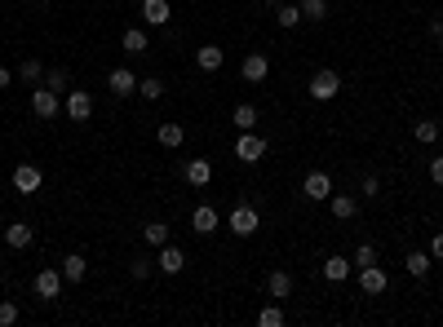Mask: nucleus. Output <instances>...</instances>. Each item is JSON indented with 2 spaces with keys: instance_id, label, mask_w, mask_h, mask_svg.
<instances>
[{
  "instance_id": "nucleus-25",
  "label": "nucleus",
  "mask_w": 443,
  "mask_h": 327,
  "mask_svg": "<svg viewBox=\"0 0 443 327\" xmlns=\"http://www.w3.org/2000/svg\"><path fill=\"white\" fill-rule=\"evenodd\" d=\"M324 274H328V283H346V278H351V261H346V257H328Z\"/></svg>"
},
{
  "instance_id": "nucleus-36",
  "label": "nucleus",
  "mask_w": 443,
  "mask_h": 327,
  "mask_svg": "<svg viewBox=\"0 0 443 327\" xmlns=\"http://www.w3.org/2000/svg\"><path fill=\"white\" fill-rule=\"evenodd\" d=\"M129 274H134V278H147V274H151V257H138V261H129Z\"/></svg>"
},
{
  "instance_id": "nucleus-42",
  "label": "nucleus",
  "mask_w": 443,
  "mask_h": 327,
  "mask_svg": "<svg viewBox=\"0 0 443 327\" xmlns=\"http://www.w3.org/2000/svg\"><path fill=\"white\" fill-rule=\"evenodd\" d=\"M271 5H280V0H271Z\"/></svg>"
},
{
  "instance_id": "nucleus-22",
  "label": "nucleus",
  "mask_w": 443,
  "mask_h": 327,
  "mask_svg": "<svg viewBox=\"0 0 443 327\" xmlns=\"http://www.w3.org/2000/svg\"><path fill=\"white\" fill-rule=\"evenodd\" d=\"M430 261H435L430 252H408V257H403V270H408L412 278H426L430 274Z\"/></svg>"
},
{
  "instance_id": "nucleus-32",
  "label": "nucleus",
  "mask_w": 443,
  "mask_h": 327,
  "mask_svg": "<svg viewBox=\"0 0 443 327\" xmlns=\"http://www.w3.org/2000/svg\"><path fill=\"white\" fill-rule=\"evenodd\" d=\"M257 323H261V327H284V310H280V305L257 310Z\"/></svg>"
},
{
  "instance_id": "nucleus-27",
  "label": "nucleus",
  "mask_w": 443,
  "mask_h": 327,
  "mask_svg": "<svg viewBox=\"0 0 443 327\" xmlns=\"http://www.w3.org/2000/svg\"><path fill=\"white\" fill-rule=\"evenodd\" d=\"M412 137L426 142V146H435V142H439V124H435V119H417V124H412Z\"/></svg>"
},
{
  "instance_id": "nucleus-37",
  "label": "nucleus",
  "mask_w": 443,
  "mask_h": 327,
  "mask_svg": "<svg viewBox=\"0 0 443 327\" xmlns=\"http://www.w3.org/2000/svg\"><path fill=\"white\" fill-rule=\"evenodd\" d=\"M430 177H435V186H443V155L430 160Z\"/></svg>"
},
{
  "instance_id": "nucleus-30",
  "label": "nucleus",
  "mask_w": 443,
  "mask_h": 327,
  "mask_svg": "<svg viewBox=\"0 0 443 327\" xmlns=\"http://www.w3.org/2000/svg\"><path fill=\"white\" fill-rule=\"evenodd\" d=\"M45 89H54V93H71V76H67L63 67L45 71Z\"/></svg>"
},
{
  "instance_id": "nucleus-35",
  "label": "nucleus",
  "mask_w": 443,
  "mask_h": 327,
  "mask_svg": "<svg viewBox=\"0 0 443 327\" xmlns=\"http://www.w3.org/2000/svg\"><path fill=\"white\" fill-rule=\"evenodd\" d=\"M18 76H22V80H40V76H45V67L35 62V58H27V62L18 67Z\"/></svg>"
},
{
  "instance_id": "nucleus-38",
  "label": "nucleus",
  "mask_w": 443,
  "mask_h": 327,
  "mask_svg": "<svg viewBox=\"0 0 443 327\" xmlns=\"http://www.w3.org/2000/svg\"><path fill=\"white\" fill-rule=\"evenodd\" d=\"M373 195H381V181L377 177H364V199H373Z\"/></svg>"
},
{
  "instance_id": "nucleus-39",
  "label": "nucleus",
  "mask_w": 443,
  "mask_h": 327,
  "mask_svg": "<svg viewBox=\"0 0 443 327\" xmlns=\"http://www.w3.org/2000/svg\"><path fill=\"white\" fill-rule=\"evenodd\" d=\"M430 257H435V261H443V235H435V239H430Z\"/></svg>"
},
{
  "instance_id": "nucleus-14",
  "label": "nucleus",
  "mask_w": 443,
  "mask_h": 327,
  "mask_svg": "<svg viewBox=\"0 0 443 327\" xmlns=\"http://www.w3.org/2000/svg\"><path fill=\"white\" fill-rule=\"evenodd\" d=\"M142 18L151 22V27H164V22L173 18V9H169V0H142Z\"/></svg>"
},
{
  "instance_id": "nucleus-20",
  "label": "nucleus",
  "mask_w": 443,
  "mask_h": 327,
  "mask_svg": "<svg viewBox=\"0 0 443 327\" xmlns=\"http://www.w3.org/2000/svg\"><path fill=\"white\" fill-rule=\"evenodd\" d=\"M186 181H191V186H209V181H213V164L209 160H186Z\"/></svg>"
},
{
  "instance_id": "nucleus-13",
  "label": "nucleus",
  "mask_w": 443,
  "mask_h": 327,
  "mask_svg": "<svg viewBox=\"0 0 443 327\" xmlns=\"http://www.w3.org/2000/svg\"><path fill=\"white\" fill-rule=\"evenodd\" d=\"M31 111L40 115V119H54L58 115V93L54 89H35L31 93Z\"/></svg>"
},
{
  "instance_id": "nucleus-40",
  "label": "nucleus",
  "mask_w": 443,
  "mask_h": 327,
  "mask_svg": "<svg viewBox=\"0 0 443 327\" xmlns=\"http://www.w3.org/2000/svg\"><path fill=\"white\" fill-rule=\"evenodd\" d=\"M0 89H9V67H0Z\"/></svg>"
},
{
  "instance_id": "nucleus-41",
  "label": "nucleus",
  "mask_w": 443,
  "mask_h": 327,
  "mask_svg": "<svg viewBox=\"0 0 443 327\" xmlns=\"http://www.w3.org/2000/svg\"><path fill=\"white\" fill-rule=\"evenodd\" d=\"M435 40H439V49H443V31H439V35H435Z\"/></svg>"
},
{
  "instance_id": "nucleus-31",
  "label": "nucleus",
  "mask_w": 443,
  "mask_h": 327,
  "mask_svg": "<svg viewBox=\"0 0 443 327\" xmlns=\"http://www.w3.org/2000/svg\"><path fill=\"white\" fill-rule=\"evenodd\" d=\"M138 93L147 102H155V98H164V80H155V76H147V80H138Z\"/></svg>"
},
{
  "instance_id": "nucleus-8",
  "label": "nucleus",
  "mask_w": 443,
  "mask_h": 327,
  "mask_svg": "<svg viewBox=\"0 0 443 327\" xmlns=\"http://www.w3.org/2000/svg\"><path fill=\"white\" fill-rule=\"evenodd\" d=\"M218 226H222V217H218V208H209V203H200V208L191 212V230H195V235H213Z\"/></svg>"
},
{
  "instance_id": "nucleus-26",
  "label": "nucleus",
  "mask_w": 443,
  "mask_h": 327,
  "mask_svg": "<svg viewBox=\"0 0 443 327\" xmlns=\"http://www.w3.org/2000/svg\"><path fill=\"white\" fill-rule=\"evenodd\" d=\"M142 239H147L151 248H164V244H169V226H164V221H147V226H142Z\"/></svg>"
},
{
  "instance_id": "nucleus-10",
  "label": "nucleus",
  "mask_w": 443,
  "mask_h": 327,
  "mask_svg": "<svg viewBox=\"0 0 443 327\" xmlns=\"http://www.w3.org/2000/svg\"><path fill=\"white\" fill-rule=\"evenodd\" d=\"M106 84H111V93H115V98H129V93H138V76H134L129 67H115Z\"/></svg>"
},
{
  "instance_id": "nucleus-34",
  "label": "nucleus",
  "mask_w": 443,
  "mask_h": 327,
  "mask_svg": "<svg viewBox=\"0 0 443 327\" xmlns=\"http://www.w3.org/2000/svg\"><path fill=\"white\" fill-rule=\"evenodd\" d=\"M18 323V305L14 301H0V327H14Z\"/></svg>"
},
{
  "instance_id": "nucleus-19",
  "label": "nucleus",
  "mask_w": 443,
  "mask_h": 327,
  "mask_svg": "<svg viewBox=\"0 0 443 327\" xmlns=\"http://www.w3.org/2000/svg\"><path fill=\"white\" fill-rule=\"evenodd\" d=\"M85 274H89V261L80 257V252H71V257H63V278H67V283H80Z\"/></svg>"
},
{
  "instance_id": "nucleus-2",
  "label": "nucleus",
  "mask_w": 443,
  "mask_h": 327,
  "mask_svg": "<svg viewBox=\"0 0 443 327\" xmlns=\"http://www.w3.org/2000/svg\"><path fill=\"white\" fill-rule=\"evenodd\" d=\"M226 226H231V235H239V239L257 235V208H253V203H239V208L226 217Z\"/></svg>"
},
{
  "instance_id": "nucleus-44",
  "label": "nucleus",
  "mask_w": 443,
  "mask_h": 327,
  "mask_svg": "<svg viewBox=\"0 0 443 327\" xmlns=\"http://www.w3.org/2000/svg\"><path fill=\"white\" fill-rule=\"evenodd\" d=\"M40 5H45V0H40Z\"/></svg>"
},
{
  "instance_id": "nucleus-18",
  "label": "nucleus",
  "mask_w": 443,
  "mask_h": 327,
  "mask_svg": "<svg viewBox=\"0 0 443 327\" xmlns=\"http://www.w3.org/2000/svg\"><path fill=\"white\" fill-rule=\"evenodd\" d=\"M155 137H160V146H169V151H177L186 142V128L177 124V119H169V124H160V133H155Z\"/></svg>"
},
{
  "instance_id": "nucleus-1",
  "label": "nucleus",
  "mask_w": 443,
  "mask_h": 327,
  "mask_svg": "<svg viewBox=\"0 0 443 327\" xmlns=\"http://www.w3.org/2000/svg\"><path fill=\"white\" fill-rule=\"evenodd\" d=\"M337 93H341L337 71H315V76H310V98L315 102H328V98H337Z\"/></svg>"
},
{
  "instance_id": "nucleus-29",
  "label": "nucleus",
  "mask_w": 443,
  "mask_h": 327,
  "mask_svg": "<svg viewBox=\"0 0 443 327\" xmlns=\"http://www.w3.org/2000/svg\"><path fill=\"white\" fill-rule=\"evenodd\" d=\"M302 18L306 22H328V0H302Z\"/></svg>"
},
{
  "instance_id": "nucleus-9",
  "label": "nucleus",
  "mask_w": 443,
  "mask_h": 327,
  "mask_svg": "<svg viewBox=\"0 0 443 327\" xmlns=\"http://www.w3.org/2000/svg\"><path fill=\"white\" fill-rule=\"evenodd\" d=\"M386 283H390V278H386V270H381V265H359V287H364V292H386Z\"/></svg>"
},
{
  "instance_id": "nucleus-28",
  "label": "nucleus",
  "mask_w": 443,
  "mask_h": 327,
  "mask_svg": "<svg viewBox=\"0 0 443 327\" xmlns=\"http://www.w3.org/2000/svg\"><path fill=\"white\" fill-rule=\"evenodd\" d=\"M275 22H280V27H297V22H306V18H302V5H284V0H280Z\"/></svg>"
},
{
  "instance_id": "nucleus-21",
  "label": "nucleus",
  "mask_w": 443,
  "mask_h": 327,
  "mask_svg": "<svg viewBox=\"0 0 443 327\" xmlns=\"http://www.w3.org/2000/svg\"><path fill=\"white\" fill-rule=\"evenodd\" d=\"M120 44H124V53H129V58L147 53V31H142V27H129L124 35H120Z\"/></svg>"
},
{
  "instance_id": "nucleus-12",
  "label": "nucleus",
  "mask_w": 443,
  "mask_h": 327,
  "mask_svg": "<svg viewBox=\"0 0 443 327\" xmlns=\"http://www.w3.org/2000/svg\"><path fill=\"white\" fill-rule=\"evenodd\" d=\"M155 265H160L164 274H182V270H186V257H182V248L164 244V248H160V257H155Z\"/></svg>"
},
{
  "instance_id": "nucleus-3",
  "label": "nucleus",
  "mask_w": 443,
  "mask_h": 327,
  "mask_svg": "<svg viewBox=\"0 0 443 327\" xmlns=\"http://www.w3.org/2000/svg\"><path fill=\"white\" fill-rule=\"evenodd\" d=\"M40 186H45V173L35 164H18L14 168V190H18V195H35Z\"/></svg>"
},
{
  "instance_id": "nucleus-4",
  "label": "nucleus",
  "mask_w": 443,
  "mask_h": 327,
  "mask_svg": "<svg viewBox=\"0 0 443 327\" xmlns=\"http://www.w3.org/2000/svg\"><path fill=\"white\" fill-rule=\"evenodd\" d=\"M235 155L244 164H257L261 155H266V137H257V133H239V142H235Z\"/></svg>"
},
{
  "instance_id": "nucleus-5",
  "label": "nucleus",
  "mask_w": 443,
  "mask_h": 327,
  "mask_svg": "<svg viewBox=\"0 0 443 327\" xmlns=\"http://www.w3.org/2000/svg\"><path fill=\"white\" fill-rule=\"evenodd\" d=\"M239 76H244L248 84H261V80L271 76V58L266 53H248L244 62H239Z\"/></svg>"
},
{
  "instance_id": "nucleus-16",
  "label": "nucleus",
  "mask_w": 443,
  "mask_h": 327,
  "mask_svg": "<svg viewBox=\"0 0 443 327\" xmlns=\"http://www.w3.org/2000/svg\"><path fill=\"white\" fill-rule=\"evenodd\" d=\"M266 292H271L275 301H289V296H293V274H289V270H275V274L266 278Z\"/></svg>"
},
{
  "instance_id": "nucleus-23",
  "label": "nucleus",
  "mask_w": 443,
  "mask_h": 327,
  "mask_svg": "<svg viewBox=\"0 0 443 327\" xmlns=\"http://www.w3.org/2000/svg\"><path fill=\"white\" fill-rule=\"evenodd\" d=\"M231 119H235V128H239V133H253V128H257V106H248V102H239V106H235V115H231Z\"/></svg>"
},
{
  "instance_id": "nucleus-7",
  "label": "nucleus",
  "mask_w": 443,
  "mask_h": 327,
  "mask_svg": "<svg viewBox=\"0 0 443 327\" xmlns=\"http://www.w3.org/2000/svg\"><path fill=\"white\" fill-rule=\"evenodd\" d=\"M58 292H63V270H40L35 274V296L40 301H54Z\"/></svg>"
},
{
  "instance_id": "nucleus-17",
  "label": "nucleus",
  "mask_w": 443,
  "mask_h": 327,
  "mask_svg": "<svg viewBox=\"0 0 443 327\" xmlns=\"http://www.w3.org/2000/svg\"><path fill=\"white\" fill-rule=\"evenodd\" d=\"M328 208H332L337 221H351V217L359 212V199L355 195H328Z\"/></svg>"
},
{
  "instance_id": "nucleus-11",
  "label": "nucleus",
  "mask_w": 443,
  "mask_h": 327,
  "mask_svg": "<svg viewBox=\"0 0 443 327\" xmlns=\"http://www.w3.org/2000/svg\"><path fill=\"white\" fill-rule=\"evenodd\" d=\"M67 115L71 119H80V124H85V119L93 115V98L85 89H76V93H67Z\"/></svg>"
},
{
  "instance_id": "nucleus-15",
  "label": "nucleus",
  "mask_w": 443,
  "mask_h": 327,
  "mask_svg": "<svg viewBox=\"0 0 443 327\" xmlns=\"http://www.w3.org/2000/svg\"><path fill=\"white\" fill-rule=\"evenodd\" d=\"M31 239H35V230L27 221H9L5 226V244L9 248H31Z\"/></svg>"
},
{
  "instance_id": "nucleus-43",
  "label": "nucleus",
  "mask_w": 443,
  "mask_h": 327,
  "mask_svg": "<svg viewBox=\"0 0 443 327\" xmlns=\"http://www.w3.org/2000/svg\"><path fill=\"white\" fill-rule=\"evenodd\" d=\"M0 265H5V257H0Z\"/></svg>"
},
{
  "instance_id": "nucleus-33",
  "label": "nucleus",
  "mask_w": 443,
  "mask_h": 327,
  "mask_svg": "<svg viewBox=\"0 0 443 327\" xmlns=\"http://www.w3.org/2000/svg\"><path fill=\"white\" fill-rule=\"evenodd\" d=\"M351 261H355V265H377V244H359Z\"/></svg>"
},
{
  "instance_id": "nucleus-6",
  "label": "nucleus",
  "mask_w": 443,
  "mask_h": 327,
  "mask_svg": "<svg viewBox=\"0 0 443 327\" xmlns=\"http://www.w3.org/2000/svg\"><path fill=\"white\" fill-rule=\"evenodd\" d=\"M302 195L315 199V203H328V195H332V177H328V173H310V177L302 181Z\"/></svg>"
},
{
  "instance_id": "nucleus-24",
  "label": "nucleus",
  "mask_w": 443,
  "mask_h": 327,
  "mask_svg": "<svg viewBox=\"0 0 443 327\" xmlns=\"http://www.w3.org/2000/svg\"><path fill=\"white\" fill-rule=\"evenodd\" d=\"M195 62H200V71H222V49L218 44H200Z\"/></svg>"
}]
</instances>
